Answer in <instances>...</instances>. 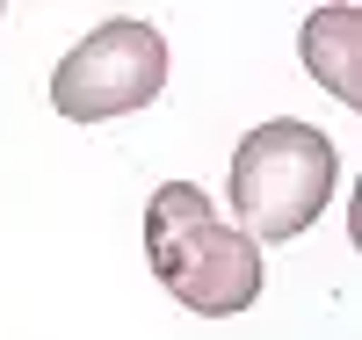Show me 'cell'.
Returning <instances> with one entry per match:
<instances>
[{
    "instance_id": "6da1fadb",
    "label": "cell",
    "mask_w": 362,
    "mask_h": 340,
    "mask_svg": "<svg viewBox=\"0 0 362 340\" xmlns=\"http://www.w3.org/2000/svg\"><path fill=\"white\" fill-rule=\"evenodd\" d=\"M145 261L174 290V304H189L196 319H232L261 297V246L225 225L196 181H167L145 203Z\"/></svg>"
},
{
    "instance_id": "7a4b0ae2",
    "label": "cell",
    "mask_w": 362,
    "mask_h": 340,
    "mask_svg": "<svg viewBox=\"0 0 362 340\" xmlns=\"http://www.w3.org/2000/svg\"><path fill=\"white\" fill-rule=\"evenodd\" d=\"M334 138L319 123H297V116H276V123H254L232 152V218L254 246L261 239H297L312 232V218L334 196Z\"/></svg>"
},
{
    "instance_id": "3957f363",
    "label": "cell",
    "mask_w": 362,
    "mask_h": 340,
    "mask_svg": "<svg viewBox=\"0 0 362 340\" xmlns=\"http://www.w3.org/2000/svg\"><path fill=\"white\" fill-rule=\"evenodd\" d=\"M160 87H167V44H160V29L116 15L102 29H87V37L58 58L51 109L66 123H109V116H131L145 102H160Z\"/></svg>"
},
{
    "instance_id": "277c9868",
    "label": "cell",
    "mask_w": 362,
    "mask_h": 340,
    "mask_svg": "<svg viewBox=\"0 0 362 340\" xmlns=\"http://www.w3.org/2000/svg\"><path fill=\"white\" fill-rule=\"evenodd\" d=\"M297 51H305V73L334 102L362 109V15L355 8H319L305 22V37H297Z\"/></svg>"
}]
</instances>
